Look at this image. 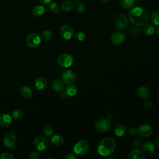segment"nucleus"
Here are the masks:
<instances>
[{"instance_id": "obj_1", "label": "nucleus", "mask_w": 159, "mask_h": 159, "mask_svg": "<svg viewBox=\"0 0 159 159\" xmlns=\"http://www.w3.org/2000/svg\"><path fill=\"white\" fill-rule=\"evenodd\" d=\"M128 17L129 21L135 26H143L148 20V14L147 11L142 7H135L132 8L129 12Z\"/></svg>"}, {"instance_id": "obj_2", "label": "nucleus", "mask_w": 159, "mask_h": 159, "mask_svg": "<svg viewBox=\"0 0 159 159\" xmlns=\"http://www.w3.org/2000/svg\"><path fill=\"white\" fill-rule=\"evenodd\" d=\"M116 148L115 140L109 137L102 139L98 144V153L102 157H108L112 155Z\"/></svg>"}, {"instance_id": "obj_3", "label": "nucleus", "mask_w": 159, "mask_h": 159, "mask_svg": "<svg viewBox=\"0 0 159 159\" xmlns=\"http://www.w3.org/2000/svg\"><path fill=\"white\" fill-rule=\"evenodd\" d=\"M89 150V144L85 140H80L78 141L74 147V153L78 156H84L86 154Z\"/></svg>"}, {"instance_id": "obj_4", "label": "nucleus", "mask_w": 159, "mask_h": 159, "mask_svg": "<svg viewBox=\"0 0 159 159\" xmlns=\"http://www.w3.org/2000/svg\"><path fill=\"white\" fill-rule=\"evenodd\" d=\"M57 61L60 66L63 68H68L73 65L74 58L70 53H63L58 57Z\"/></svg>"}, {"instance_id": "obj_5", "label": "nucleus", "mask_w": 159, "mask_h": 159, "mask_svg": "<svg viewBox=\"0 0 159 159\" xmlns=\"http://www.w3.org/2000/svg\"><path fill=\"white\" fill-rule=\"evenodd\" d=\"M26 43L30 48H35L40 44L41 37L36 33L30 34L26 39Z\"/></svg>"}, {"instance_id": "obj_6", "label": "nucleus", "mask_w": 159, "mask_h": 159, "mask_svg": "<svg viewBox=\"0 0 159 159\" xmlns=\"http://www.w3.org/2000/svg\"><path fill=\"white\" fill-rule=\"evenodd\" d=\"M95 129L99 132H107L111 127V122L106 119H101L95 123Z\"/></svg>"}, {"instance_id": "obj_7", "label": "nucleus", "mask_w": 159, "mask_h": 159, "mask_svg": "<svg viewBox=\"0 0 159 159\" xmlns=\"http://www.w3.org/2000/svg\"><path fill=\"white\" fill-rule=\"evenodd\" d=\"M34 147L40 151L46 150L49 145L48 141L45 137L42 136H38L34 140Z\"/></svg>"}, {"instance_id": "obj_8", "label": "nucleus", "mask_w": 159, "mask_h": 159, "mask_svg": "<svg viewBox=\"0 0 159 159\" xmlns=\"http://www.w3.org/2000/svg\"><path fill=\"white\" fill-rule=\"evenodd\" d=\"M115 27L119 29H124L128 25V19L125 15L119 14L114 19Z\"/></svg>"}, {"instance_id": "obj_9", "label": "nucleus", "mask_w": 159, "mask_h": 159, "mask_svg": "<svg viewBox=\"0 0 159 159\" xmlns=\"http://www.w3.org/2000/svg\"><path fill=\"white\" fill-rule=\"evenodd\" d=\"M61 80L64 83L71 84L76 80L75 73L71 70H66L62 73Z\"/></svg>"}, {"instance_id": "obj_10", "label": "nucleus", "mask_w": 159, "mask_h": 159, "mask_svg": "<svg viewBox=\"0 0 159 159\" xmlns=\"http://www.w3.org/2000/svg\"><path fill=\"white\" fill-rule=\"evenodd\" d=\"M16 135L14 133L12 132H7L3 138V144L5 147L7 148H11L14 146L16 142Z\"/></svg>"}, {"instance_id": "obj_11", "label": "nucleus", "mask_w": 159, "mask_h": 159, "mask_svg": "<svg viewBox=\"0 0 159 159\" xmlns=\"http://www.w3.org/2000/svg\"><path fill=\"white\" fill-rule=\"evenodd\" d=\"M60 34L61 36L66 40H70L74 36L73 29L68 25L61 26L60 29Z\"/></svg>"}, {"instance_id": "obj_12", "label": "nucleus", "mask_w": 159, "mask_h": 159, "mask_svg": "<svg viewBox=\"0 0 159 159\" xmlns=\"http://www.w3.org/2000/svg\"><path fill=\"white\" fill-rule=\"evenodd\" d=\"M12 124V119L8 114H0V126L2 127H9Z\"/></svg>"}, {"instance_id": "obj_13", "label": "nucleus", "mask_w": 159, "mask_h": 159, "mask_svg": "<svg viewBox=\"0 0 159 159\" xmlns=\"http://www.w3.org/2000/svg\"><path fill=\"white\" fill-rule=\"evenodd\" d=\"M125 40V35L120 32H116L111 36V42L114 45H119Z\"/></svg>"}, {"instance_id": "obj_14", "label": "nucleus", "mask_w": 159, "mask_h": 159, "mask_svg": "<svg viewBox=\"0 0 159 159\" xmlns=\"http://www.w3.org/2000/svg\"><path fill=\"white\" fill-rule=\"evenodd\" d=\"M138 129V133L142 137H148L153 132L152 126L148 124H143L139 126Z\"/></svg>"}, {"instance_id": "obj_15", "label": "nucleus", "mask_w": 159, "mask_h": 159, "mask_svg": "<svg viewBox=\"0 0 159 159\" xmlns=\"http://www.w3.org/2000/svg\"><path fill=\"white\" fill-rule=\"evenodd\" d=\"M143 152L147 156H152L155 153V145L150 142H145L142 145Z\"/></svg>"}, {"instance_id": "obj_16", "label": "nucleus", "mask_w": 159, "mask_h": 159, "mask_svg": "<svg viewBox=\"0 0 159 159\" xmlns=\"http://www.w3.org/2000/svg\"><path fill=\"white\" fill-rule=\"evenodd\" d=\"M35 86L38 90H43L47 88L48 82L45 78L39 77L35 80Z\"/></svg>"}, {"instance_id": "obj_17", "label": "nucleus", "mask_w": 159, "mask_h": 159, "mask_svg": "<svg viewBox=\"0 0 159 159\" xmlns=\"http://www.w3.org/2000/svg\"><path fill=\"white\" fill-rule=\"evenodd\" d=\"M50 143L53 147H58L61 146L64 143V139L60 135H54L50 138Z\"/></svg>"}, {"instance_id": "obj_18", "label": "nucleus", "mask_w": 159, "mask_h": 159, "mask_svg": "<svg viewBox=\"0 0 159 159\" xmlns=\"http://www.w3.org/2000/svg\"><path fill=\"white\" fill-rule=\"evenodd\" d=\"M137 94L140 98L142 99H146L149 97L150 92L147 87L142 86L139 87L137 89Z\"/></svg>"}, {"instance_id": "obj_19", "label": "nucleus", "mask_w": 159, "mask_h": 159, "mask_svg": "<svg viewBox=\"0 0 159 159\" xmlns=\"http://www.w3.org/2000/svg\"><path fill=\"white\" fill-rule=\"evenodd\" d=\"M129 159H145V154L139 149L132 150L129 154Z\"/></svg>"}, {"instance_id": "obj_20", "label": "nucleus", "mask_w": 159, "mask_h": 159, "mask_svg": "<svg viewBox=\"0 0 159 159\" xmlns=\"http://www.w3.org/2000/svg\"><path fill=\"white\" fill-rule=\"evenodd\" d=\"M20 93L21 96L25 99H29L31 98L33 94V92L31 88L27 86H23L20 88Z\"/></svg>"}, {"instance_id": "obj_21", "label": "nucleus", "mask_w": 159, "mask_h": 159, "mask_svg": "<svg viewBox=\"0 0 159 159\" xmlns=\"http://www.w3.org/2000/svg\"><path fill=\"white\" fill-rule=\"evenodd\" d=\"M45 7L42 5H37L32 9V14L35 17H41L45 12Z\"/></svg>"}, {"instance_id": "obj_22", "label": "nucleus", "mask_w": 159, "mask_h": 159, "mask_svg": "<svg viewBox=\"0 0 159 159\" xmlns=\"http://www.w3.org/2000/svg\"><path fill=\"white\" fill-rule=\"evenodd\" d=\"M74 3L70 1H64L60 5V8L64 12H70L74 8Z\"/></svg>"}, {"instance_id": "obj_23", "label": "nucleus", "mask_w": 159, "mask_h": 159, "mask_svg": "<svg viewBox=\"0 0 159 159\" xmlns=\"http://www.w3.org/2000/svg\"><path fill=\"white\" fill-rule=\"evenodd\" d=\"M65 93L66 96L70 97H73L77 94L78 89L76 86L73 84H70L66 88Z\"/></svg>"}, {"instance_id": "obj_24", "label": "nucleus", "mask_w": 159, "mask_h": 159, "mask_svg": "<svg viewBox=\"0 0 159 159\" xmlns=\"http://www.w3.org/2000/svg\"><path fill=\"white\" fill-rule=\"evenodd\" d=\"M52 88L55 91H60L64 88V83L62 80H55L52 83Z\"/></svg>"}, {"instance_id": "obj_25", "label": "nucleus", "mask_w": 159, "mask_h": 159, "mask_svg": "<svg viewBox=\"0 0 159 159\" xmlns=\"http://www.w3.org/2000/svg\"><path fill=\"white\" fill-rule=\"evenodd\" d=\"M114 132L119 137L123 136L126 132V128L122 124H118L114 128Z\"/></svg>"}, {"instance_id": "obj_26", "label": "nucleus", "mask_w": 159, "mask_h": 159, "mask_svg": "<svg viewBox=\"0 0 159 159\" xmlns=\"http://www.w3.org/2000/svg\"><path fill=\"white\" fill-rule=\"evenodd\" d=\"M120 2L124 8L129 9L132 7L135 4V0H120Z\"/></svg>"}, {"instance_id": "obj_27", "label": "nucleus", "mask_w": 159, "mask_h": 159, "mask_svg": "<svg viewBox=\"0 0 159 159\" xmlns=\"http://www.w3.org/2000/svg\"><path fill=\"white\" fill-rule=\"evenodd\" d=\"M40 37L45 41H49L52 37V33L48 30H45L42 32Z\"/></svg>"}, {"instance_id": "obj_28", "label": "nucleus", "mask_w": 159, "mask_h": 159, "mask_svg": "<svg viewBox=\"0 0 159 159\" xmlns=\"http://www.w3.org/2000/svg\"><path fill=\"white\" fill-rule=\"evenodd\" d=\"M154 32H155V28L151 24L147 25L143 28V33L147 35H152L154 34Z\"/></svg>"}, {"instance_id": "obj_29", "label": "nucleus", "mask_w": 159, "mask_h": 159, "mask_svg": "<svg viewBox=\"0 0 159 159\" xmlns=\"http://www.w3.org/2000/svg\"><path fill=\"white\" fill-rule=\"evenodd\" d=\"M43 132L47 136H50L53 132V127L50 124H46L43 128Z\"/></svg>"}, {"instance_id": "obj_30", "label": "nucleus", "mask_w": 159, "mask_h": 159, "mask_svg": "<svg viewBox=\"0 0 159 159\" xmlns=\"http://www.w3.org/2000/svg\"><path fill=\"white\" fill-rule=\"evenodd\" d=\"M151 21L155 25H159V12L155 11L151 16Z\"/></svg>"}, {"instance_id": "obj_31", "label": "nucleus", "mask_w": 159, "mask_h": 159, "mask_svg": "<svg viewBox=\"0 0 159 159\" xmlns=\"http://www.w3.org/2000/svg\"><path fill=\"white\" fill-rule=\"evenodd\" d=\"M60 6L56 2H52L50 4V11L51 12H52L53 14L58 13L60 11Z\"/></svg>"}, {"instance_id": "obj_32", "label": "nucleus", "mask_w": 159, "mask_h": 159, "mask_svg": "<svg viewBox=\"0 0 159 159\" xmlns=\"http://www.w3.org/2000/svg\"><path fill=\"white\" fill-rule=\"evenodd\" d=\"M22 116H23V112H22V111H20L19 109L15 110L12 112V117L14 119L20 120L22 119Z\"/></svg>"}, {"instance_id": "obj_33", "label": "nucleus", "mask_w": 159, "mask_h": 159, "mask_svg": "<svg viewBox=\"0 0 159 159\" xmlns=\"http://www.w3.org/2000/svg\"><path fill=\"white\" fill-rule=\"evenodd\" d=\"M14 155L9 152H4L0 155V159H13Z\"/></svg>"}, {"instance_id": "obj_34", "label": "nucleus", "mask_w": 159, "mask_h": 159, "mask_svg": "<svg viewBox=\"0 0 159 159\" xmlns=\"http://www.w3.org/2000/svg\"><path fill=\"white\" fill-rule=\"evenodd\" d=\"M76 9L79 12H83L85 9L84 4L83 3H82L81 2H80V1L77 2V3L76 4Z\"/></svg>"}, {"instance_id": "obj_35", "label": "nucleus", "mask_w": 159, "mask_h": 159, "mask_svg": "<svg viewBox=\"0 0 159 159\" xmlns=\"http://www.w3.org/2000/svg\"><path fill=\"white\" fill-rule=\"evenodd\" d=\"M75 38L78 41H83L86 39V35L81 32H78L75 34Z\"/></svg>"}, {"instance_id": "obj_36", "label": "nucleus", "mask_w": 159, "mask_h": 159, "mask_svg": "<svg viewBox=\"0 0 159 159\" xmlns=\"http://www.w3.org/2000/svg\"><path fill=\"white\" fill-rule=\"evenodd\" d=\"M144 106H145V107L146 109H150L152 107V106H153L152 101L151 100H150V99H148V98L146 99L145 102H144Z\"/></svg>"}, {"instance_id": "obj_37", "label": "nucleus", "mask_w": 159, "mask_h": 159, "mask_svg": "<svg viewBox=\"0 0 159 159\" xmlns=\"http://www.w3.org/2000/svg\"><path fill=\"white\" fill-rule=\"evenodd\" d=\"M128 132L130 135H135L138 132V129L135 127H131L129 129Z\"/></svg>"}, {"instance_id": "obj_38", "label": "nucleus", "mask_w": 159, "mask_h": 159, "mask_svg": "<svg viewBox=\"0 0 159 159\" xmlns=\"http://www.w3.org/2000/svg\"><path fill=\"white\" fill-rule=\"evenodd\" d=\"M40 154L36 152H32L29 157L30 159H38V158H40Z\"/></svg>"}, {"instance_id": "obj_39", "label": "nucleus", "mask_w": 159, "mask_h": 159, "mask_svg": "<svg viewBox=\"0 0 159 159\" xmlns=\"http://www.w3.org/2000/svg\"><path fill=\"white\" fill-rule=\"evenodd\" d=\"M76 157L73 153H69L65 157V159H75Z\"/></svg>"}, {"instance_id": "obj_40", "label": "nucleus", "mask_w": 159, "mask_h": 159, "mask_svg": "<svg viewBox=\"0 0 159 159\" xmlns=\"http://www.w3.org/2000/svg\"><path fill=\"white\" fill-rule=\"evenodd\" d=\"M133 145L135 147H140L141 146V142L139 140H135L133 142Z\"/></svg>"}, {"instance_id": "obj_41", "label": "nucleus", "mask_w": 159, "mask_h": 159, "mask_svg": "<svg viewBox=\"0 0 159 159\" xmlns=\"http://www.w3.org/2000/svg\"><path fill=\"white\" fill-rule=\"evenodd\" d=\"M52 0H40V1L43 4H48L52 2Z\"/></svg>"}, {"instance_id": "obj_42", "label": "nucleus", "mask_w": 159, "mask_h": 159, "mask_svg": "<svg viewBox=\"0 0 159 159\" xmlns=\"http://www.w3.org/2000/svg\"><path fill=\"white\" fill-rule=\"evenodd\" d=\"M112 117H113V114L111 112H109L106 114V117L107 119H111L112 118Z\"/></svg>"}, {"instance_id": "obj_43", "label": "nucleus", "mask_w": 159, "mask_h": 159, "mask_svg": "<svg viewBox=\"0 0 159 159\" xmlns=\"http://www.w3.org/2000/svg\"><path fill=\"white\" fill-rule=\"evenodd\" d=\"M155 144L157 147L159 148V137L155 140Z\"/></svg>"}, {"instance_id": "obj_44", "label": "nucleus", "mask_w": 159, "mask_h": 159, "mask_svg": "<svg viewBox=\"0 0 159 159\" xmlns=\"http://www.w3.org/2000/svg\"><path fill=\"white\" fill-rule=\"evenodd\" d=\"M102 2H104V3H106V2H109V0H100Z\"/></svg>"}, {"instance_id": "obj_45", "label": "nucleus", "mask_w": 159, "mask_h": 159, "mask_svg": "<svg viewBox=\"0 0 159 159\" xmlns=\"http://www.w3.org/2000/svg\"><path fill=\"white\" fill-rule=\"evenodd\" d=\"M157 34H158V35L159 36V27L157 29Z\"/></svg>"}, {"instance_id": "obj_46", "label": "nucleus", "mask_w": 159, "mask_h": 159, "mask_svg": "<svg viewBox=\"0 0 159 159\" xmlns=\"http://www.w3.org/2000/svg\"><path fill=\"white\" fill-rule=\"evenodd\" d=\"M73 1H75V2H78V1H80V0H73Z\"/></svg>"}, {"instance_id": "obj_47", "label": "nucleus", "mask_w": 159, "mask_h": 159, "mask_svg": "<svg viewBox=\"0 0 159 159\" xmlns=\"http://www.w3.org/2000/svg\"><path fill=\"white\" fill-rule=\"evenodd\" d=\"M158 99H159V94H158Z\"/></svg>"}]
</instances>
